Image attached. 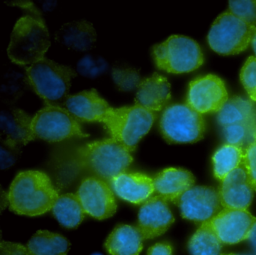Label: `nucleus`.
<instances>
[{
    "mask_svg": "<svg viewBox=\"0 0 256 255\" xmlns=\"http://www.w3.org/2000/svg\"><path fill=\"white\" fill-rule=\"evenodd\" d=\"M0 255H30L26 246L10 242H1Z\"/></svg>",
    "mask_w": 256,
    "mask_h": 255,
    "instance_id": "obj_34",
    "label": "nucleus"
},
{
    "mask_svg": "<svg viewBox=\"0 0 256 255\" xmlns=\"http://www.w3.org/2000/svg\"><path fill=\"white\" fill-rule=\"evenodd\" d=\"M242 166L246 172L250 186L256 192V139L244 148Z\"/></svg>",
    "mask_w": 256,
    "mask_h": 255,
    "instance_id": "obj_32",
    "label": "nucleus"
},
{
    "mask_svg": "<svg viewBox=\"0 0 256 255\" xmlns=\"http://www.w3.org/2000/svg\"><path fill=\"white\" fill-rule=\"evenodd\" d=\"M152 54L158 68L168 73H190L204 63L198 44L186 36H170L154 46Z\"/></svg>",
    "mask_w": 256,
    "mask_h": 255,
    "instance_id": "obj_7",
    "label": "nucleus"
},
{
    "mask_svg": "<svg viewBox=\"0 0 256 255\" xmlns=\"http://www.w3.org/2000/svg\"><path fill=\"white\" fill-rule=\"evenodd\" d=\"M56 40L70 49L89 50L96 40L95 30L86 21H74L66 24L56 34Z\"/></svg>",
    "mask_w": 256,
    "mask_h": 255,
    "instance_id": "obj_23",
    "label": "nucleus"
},
{
    "mask_svg": "<svg viewBox=\"0 0 256 255\" xmlns=\"http://www.w3.org/2000/svg\"><path fill=\"white\" fill-rule=\"evenodd\" d=\"M241 82L250 97V100L256 102V58H247L240 74Z\"/></svg>",
    "mask_w": 256,
    "mask_h": 255,
    "instance_id": "obj_31",
    "label": "nucleus"
},
{
    "mask_svg": "<svg viewBox=\"0 0 256 255\" xmlns=\"http://www.w3.org/2000/svg\"><path fill=\"white\" fill-rule=\"evenodd\" d=\"M160 126L163 138L168 144H194L204 138L206 130L202 114L182 104L166 108Z\"/></svg>",
    "mask_w": 256,
    "mask_h": 255,
    "instance_id": "obj_9",
    "label": "nucleus"
},
{
    "mask_svg": "<svg viewBox=\"0 0 256 255\" xmlns=\"http://www.w3.org/2000/svg\"><path fill=\"white\" fill-rule=\"evenodd\" d=\"M107 64L101 58H95L94 56L84 57L79 62L78 68L84 76L89 78H95L106 70Z\"/></svg>",
    "mask_w": 256,
    "mask_h": 255,
    "instance_id": "obj_33",
    "label": "nucleus"
},
{
    "mask_svg": "<svg viewBox=\"0 0 256 255\" xmlns=\"http://www.w3.org/2000/svg\"><path fill=\"white\" fill-rule=\"evenodd\" d=\"M217 122L224 128L233 124L256 126V105L240 96L228 98L217 114Z\"/></svg>",
    "mask_w": 256,
    "mask_h": 255,
    "instance_id": "obj_22",
    "label": "nucleus"
},
{
    "mask_svg": "<svg viewBox=\"0 0 256 255\" xmlns=\"http://www.w3.org/2000/svg\"><path fill=\"white\" fill-rule=\"evenodd\" d=\"M256 218L248 210L223 208L210 222L223 244L247 240Z\"/></svg>",
    "mask_w": 256,
    "mask_h": 255,
    "instance_id": "obj_13",
    "label": "nucleus"
},
{
    "mask_svg": "<svg viewBox=\"0 0 256 255\" xmlns=\"http://www.w3.org/2000/svg\"><path fill=\"white\" fill-rule=\"evenodd\" d=\"M52 210L60 224L68 229L77 228L86 213L77 194L72 193L60 195Z\"/></svg>",
    "mask_w": 256,
    "mask_h": 255,
    "instance_id": "obj_24",
    "label": "nucleus"
},
{
    "mask_svg": "<svg viewBox=\"0 0 256 255\" xmlns=\"http://www.w3.org/2000/svg\"><path fill=\"white\" fill-rule=\"evenodd\" d=\"M64 104L79 121L103 124L113 108L95 90L68 96Z\"/></svg>",
    "mask_w": 256,
    "mask_h": 255,
    "instance_id": "obj_16",
    "label": "nucleus"
},
{
    "mask_svg": "<svg viewBox=\"0 0 256 255\" xmlns=\"http://www.w3.org/2000/svg\"><path fill=\"white\" fill-rule=\"evenodd\" d=\"M32 118L24 111L17 108L2 112L1 126L6 136L5 142L13 150H18L34 140L31 129Z\"/></svg>",
    "mask_w": 256,
    "mask_h": 255,
    "instance_id": "obj_20",
    "label": "nucleus"
},
{
    "mask_svg": "<svg viewBox=\"0 0 256 255\" xmlns=\"http://www.w3.org/2000/svg\"><path fill=\"white\" fill-rule=\"evenodd\" d=\"M244 148L238 146L226 144L218 148L214 157V170L216 178L222 181L230 172L241 166Z\"/></svg>",
    "mask_w": 256,
    "mask_h": 255,
    "instance_id": "obj_27",
    "label": "nucleus"
},
{
    "mask_svg": "<svg viewBox=\"0 0 256 255\" xmlns=\"http://www.w3.org/2000/svg\"><path fill=\"white\" fill-rule=\"evenodd\" d=\"M77 195L85 212L98 220L108 218L116 212L118 205L112 186L107 182L86 177L80 182Z\"/></svg>",
    "mask_w": 256,
    "mask_h": 255,
    "instance_id": "obj_11",
    "label": "nucleus"
},
{
    "mask_svg": "<svg viewBox=\"0 0 256 255\" xmlns=\"http://www.w3.org/2000/svg\"><path fill=\"white\" fill-rule=\"evenodd\" d=\"M50 45L48 31L43 21L25 16L14 26L8 55L16 64L31 66L44 58Z\"/></svg>",
    "mask_w": 256,
    "mask_h": 255,
    "instance_id": "obj_3",
    "label": "nucleus"
},
{
    "mask_svg": "<svg viewBox=\"0 0 256 255\" xmlns=\"http://www.w3.org/2000/svg\"><path fill=\"white\" fill-rule=\"evenodd\" d=\"M110 184L119 198L137 205L144 204L155 192L154 178L142 172H122Z\"/></svg>",
    "mask_w": 256,
    "mask_h": 255,
    "instance_id": "obj_17",
    "label": "nucleus"
},
{
    "mask_svg": "<svg viewBox=\"0 0 256 255\" xmlns=\"http://www.w3.org/2000/svg\"><path fill=\"white\" fill-rule=\"evenodd\" d=\"M170 99V85L167 78L154 73L145 78L137 88L136 104L156 112L161 111Z\"/></svg>",
    "mask_w": 256,
    "mask_h": 255,
    "instance_id": "obj_19",
    "label": "nucleus"
},
{
    "mask_svg": "<svg viewBox=\"0 0 256 255\" xmlns=\"http://www.w3.org/2000/svg\"><path fill=\"white\" fill-rule=\"evenodd\" d=\"M31 129L34 139L58 142L72 138H88L80 122L66 108L56 104H46L32 118Z\"/></svg>",
    "mask_w": 256,
    "mask_h": 255,
    "instance_id": "obj_6",
    "label": "nucleus"
},
{
    "mask_svg": "<svg viewBox=\"0 0 256 255\" xmlns=\"http://www.w3.org/2000/svg\"><path fill=\"white\" fill-rule=\"evenodd\" d=\"M181 216L197 223L209 222L223 208L216 189L208 186H194L180 199Z\"/></svg>",
    "mask_w": 256,
    "mask_h": 255,
    "instance_id": "obj_12",
    "label": "nucleus"
},
{
    "mask_svg": "<svg viewBox=\"0 0 256 255\" xmlns=\"http://www.w3.org/2000/svg\"><path fill=\"white\" fill-rule=\"evenodd\" d=\"M26 72L28 82L46 104L66 99L72 80L77 75L71 68L44 57L26 68Z\"/></svg>",
    "mask_w": 256,
    "mask_h": 255,
    "instance_id": "obj_5",
    "label": "nucleus"
},
{
    "mask_svg": "<svg viewBox=\"0 0 256 255\" xmlns=\"http://www.w3.org/2000/svg\"><path fill=\"white\" fill-rule=\"evenodd\" d=\"M256 28L227 10L216 19L208 36L212 50L222 56L236 55L251 44Z\"/></svg>",
    "mask_w": 256,
    "mask_h": 255,
    "instance_id": "obj_8",
    "label": "nucleus"
},
{
    "mask_svg": "<svg viewBox=\"0 0 256 255\" xmlns=\"http://www.w3.org/2000/svg\"><path fill=\"white\" fill-rule=\"evenodd\" d=\"M252 48L253 51H254V55H256V36H254V38H253L252 40Z\"/></svg>",
    "mask_w": 256,
    "mask_h": 255,
    "instance_id": "obj_37",
    "label": "nucleus"
},
{
    "mask_svg": "<svg viewBox=\"0 0 256 255\" xmlns=\"http://www.w3.org/2000/svg\"><path fill=\"white\" fill-rule=\"evenodd\" d=\"M155 120V112L136 104L112 108L104 124L112 138L132 152L150 132Z\"/></svg>",
    "mask_w": 256,
    "mask_h": 255,
    "instance_id": "obj_4",
    "label": "nucleus"
},
{
    "mask_svg": "<svg viewBox=\"0 0 256 255\" xmlns=\"http://www.w3.org/2000/svg\"><path fill=\"white\" fill-rule=\"evenodd\" d=\"M59 196L47 174L28 170L18 174L13 180L8 200L10 210L16 214L34 217L52 210Z\"/></svg>",
    "mask_w": 256,
    "mask_h": 255,
    "instance_id": "obj_2",
    "label": "nucleus"
},
{
    "mask_svg": "<svg viewBox=\"0 0 256 255\" xmlns=\"http://www.w3.org/2000/svg\"><path fill=\"white\" fill-rule=\"evenodd\" d=\"M95 255H100V254H95Z\"/></svg>",
    "mask_w": 256,
    "mask_h": 255,
    "instance_id": "obj_39",
    "label": "nucleus"
},
{
    "mask_svg": "<svg viewBox=\"0 0 256 255\" xmlns=\"http://www.w3.org/2000/svg\"><path fill=\"white\" fill-rule=\"evenodd\" d=\"M228 100L224 82L216 75L208 74L190 82L186 104L199 114L220 112Z\"/></svg>",
    "mask_w": 256,
    "mask_h": 255,
    "instance_id": "obj_10",
    "label": "nucleus"
},
{
    "mask_svg": "<svg viewBox=\"0 0 256 255\" xmlns=\"http://www.w3.org/2000/svg\"><path fill=\"white\" fill-rule=\"evenodd\" d=\"M218 192L223 208L248 210L254 190L242 164L222 180Z\"/></svg>",
    "mask_w": 256,
    "mask_h": 255,
    "instance_id": "obj_15",
    "label": "nucleus"
},
{
    "mask_svg": "<svg viewBox=\"0 0 256 255\" xmlns=\"http://www.w3.org/2000/svg\"><path fill=\"white\" fill-rule=\"evenodd\" d=\"M223 135L227 144L245 148L256 139V126L233 124L223 128Z\"/></svg>",
    "mask_w": 256,
    "mask_h": 255,
    "instance_id": "obj_28",
    "label": "nucleus"
},
{
    "mask_svg": "<svg viewBox=\"0 0 256 255\" xmlns=\"http://www.w3.org/2000/svg\"><path fill=\"white\" fill-rule=\"evenodd\" d=\"M247 240L250 242V246L252 248L254 255H256V220L253 224L252 228Z\"/></svg>",
    "mask_w": 256,
    "mask_h": 255,
    "instance_id": "obj_36",
    "label": "nucleus"
},
{
    "mask_svg": "<svg viewBox=\"0 0 256 255\" xmlns=\"http://www.w3.org/2000/svg\"><path fill=\"white\" fill-rule=\"evenodd\" d=\"M132 162L131 152L110 138L58 150L52 164L58 183L65 186L84 174L110 184L114 177L126 172Z\"/></svg>",
    "mask_w": 256,
    "mask_h": 255,
    "instance_id": "obj_1",
    "label": "nucleus"
},
{
    "mask_svg": "<svg viewBox=\"0 0 256 255\" xmlns=\"http://www.w3.org/2000/svg\"><path fill=\"white\" fill-rule=\"evenodd\" d=\"M144 240L137 226L120 224L110 232L104 247L110 255H139Z\"/></svg>",
    "mask_w": 256,
    "mask_h": 255,
    "instance_id": "obj_21",
    "label": "nucleus"
},
{
    "mask_svg": "<svg viewBox=\"0 0 256 255\" xmlns=\"http://www.w3.org/2000/svg\"><path fill=\"white\" fill-rule=\"evenodd\" d=\"M194 176L186 170L170 168L163 170L154 178L155 192L168 202L178 204L181 196L194 187Z\"/></svg>",
    "mask_w": 256,
    "mask_h": 255,
    "instance_id": "obj_18",
    "label": "nucleus"
},
{
    "mask_svg": "<svg viewBox=\"0 0 256 255\" xmlns=\"http://www.w3.org/2000/svg\"><path fill=\"white\" fill-rule=\"evenodd\" d=\"M222 246L209 220L202 224L193 234L188 248L192 255H222Z\"/></svg>",
    "mask_w": 256,
    "mask_h": 255,
    "instance_id": "obj_26",
    "label": "nucleus"
},
{
    "mask_svg": "<svg viewBox=\"0 0 256 255\" xmlns=\"http://www.w3.org/2000/svg\"><path fill=\"white\" fill-rule=\"evenodd\" d=\"M30 255H67L70 243L66 237L48 230H38L26 244Z\"/></svg>",
    "mask_w": 256,
    "mask_h": 255,
    "instance_id": "obj_25",
    "label": "nucleus"
},
{
    "mask_svg": "<svg viewBox=\"0 0 256 255\" xmlns=\"http://www.w3.org/2000/svg\"><path fill=\"white\" fill-rule=\"evenodd\" d=\"M114 81L120 90L132 91L138 88L143 80L136 69L132 68L116 67L113 69Z\"/></svg>",
    "mask_w": 256,
    "mask_h": 255,
    "instance_id": "obj_29",
    "label": "nucleus"
},
{
    "mask_svg": "<svg viewBox=\"0 0 256 255\" xmlns=\"http://www.w3.org/2000/svg\"><path fill=\"white\" fill-rule=\"evenodd\" d=\"M148 255H173V249L169 243L158 242L150 248Z\"/></svg>",
    "mask_w": 256,
    "mask_h": 255,
    "instance_id": "obj_35",
    "label": "nucleus"
},
{
    "mask_svg": "<svg viewBox=\"0 0 256 255\" xmlns=\"http://www.w3.org/2000/svg\"><path fill=\"white\" fill-rule=\"evenodd\" d=\"M222 255H250V254H222Z\"/></svg>",
    "mask_w": 256,
    "mask_h": 255,
    "instance_id": "obj_38",
    "label": "nucleus"
},
{
    "mask_svg": "<svg viewBox=\"0 0 256 255\" xmlns=\"http://www.w3.org/2000/svg\"><path fill=\"white\" fill-rule=\"evenodd\" d=\"M174 222V217L168 201L158 195L142 204L136 226L144 240H152L164 234Z\"/></svg>",
    "mask_w": 256,
    "mask_h": 255,
    "instance_id": "obj_14",
    "label": "nucleus"
},
{
    "mask_svg": "<svg viewBox=\"0 0 256 255\" xmlns=\"http://www.w3.org/2000/svg\"><path fill=\"white\" fill-rule=\"evenodd\" d=\"M228 10L256 28V0H230Z\"/></svg>",
    "mask_w": 256,
    "mask_h": 255,
    "instance_id": "obj_30",
    "label": "nucleus"
}]
</instances>
